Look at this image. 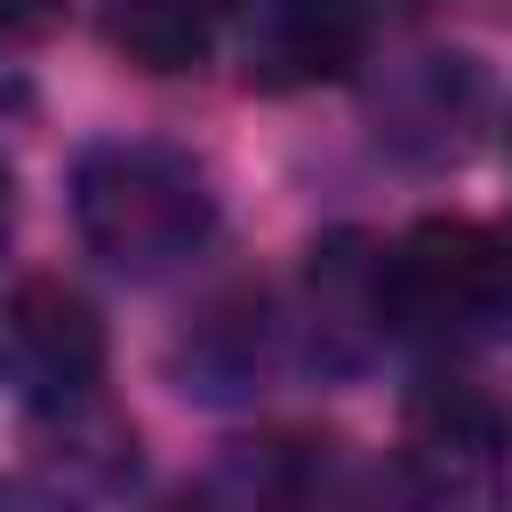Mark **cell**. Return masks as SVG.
Returning <instances> with one entry per match:
<instances>
[{"mask_svg":"<svg viewBox=\"0 0 512 512\" xmlns=\"http://www.w3.org/2000/svg\"><path fill=\"white\" fill-rule=\"evenodd\" d=\"M72 224L80 240L128 272V280H160L176 264H192L216 232V192L184 152L160 144H96L72 168Z\"/></svg>","mask_w":512,"mask_h":512,"instance_id":"6da1fadb","label":"cell"},{"mask_svg":"<svg viewBox=\"0 0 512 512\" xmlns=\"http://www.w3.org/2000/svg\"><path fill=\"white\" fill-rule=\"evenodd\" d=\"M376 312L408 344H448L480 336L488 320L512 312V240L464 216H432L400 232L376 264Z\"/></svg>","mask_w":512,"mask_h":512,"instance_id":"7a4b0ae2","label":"cell"},{"mask_svg":"<svg viewBox=\"0 0 512 512\" xmlns=\"http://www.w3.org/2000/svg\"><path fill=\"white\" fill-rule=\"evenodd\" d=\"M0 376L24 408H72L104 384V320L64 280H24L0 304Z\"/></svg>","mask_w":512,"mask_h":512,"instance_id":"3957f363","label":"cell"},{"mask_svg":"<svg viewBox=\"0 0 512 512\" xmlns=\"http://www.w3.org/2000/svg\"><path fill=\"white\" fill-rule=\"evenodd\" d=\"M504 456H512V424L496 416V400L464 376H424L400 408V464L424 496L448 504H480L504 488Z\"/></svg>","mask_w":512,"mask_h":512,"instance_id":"277c9868","label":"cell"},{"mask_svg":"<svg viewBox=\"0 0 512 512\" xmlns=\"http://www.w3.org/2000/svg\"><path fill=\"white\" fill-rule=\"evenodd\" d=\"M368 0H256L240 72L256 96H296L320 80H344L368 56Z\"/></svg>","mask_w":512,"mask_h":512,"instance_id":"5b68a950","label":"cell"},{"mask_svg":"<svg viewBox=\"0 0 512 512\" xmlns=\"http://www.w3.org/2000/svg\"><path fill=\"white\" fill-rule=\"evenodd\" d=\"M240 0H104L96 24L112 40V56H128L136 72H200L224 32H232Z\"/></svg>","mask_w":512,"mask_h":512,"instance_id":"8992f818","label":"cell"},{"mask_svg":"<svg viewBox=\"0 0 512 512\" xmlns=\"http://www.w3.org/2000/svg\"><path fill=\"white\" fill-rule=\"evenodd\" d=\"M48 24H56V0H0V48L8 40H32Z\"/></svg>","mask_w":512,"mask_h":512,"instance_id":"52a82bcc","label":"cell"},{"mask_svg":"<svg viewBox=\"0 0 512 512\" xmlns=\"http://www.w3.org/2000/svg\"><path fill=\"white\" fill-rule=\"evenodd\" d=\"M8 224H16V184H8V168H0V240H8Z\"/></svg>","mask_w":512,"mask_h":512,"instance_id":"ba28073f","label":"cell"}]
</instances>
